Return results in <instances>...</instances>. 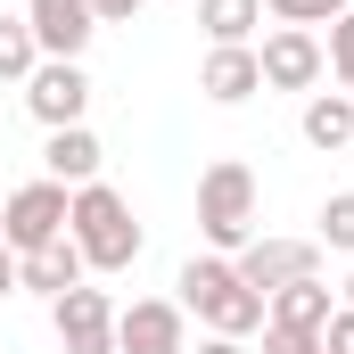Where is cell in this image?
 <instances>
[{
    "label": "cell",
    "instance_id": "cell-1",
    "mask_svg": "<svg viewBox=\"0 0 354 354\" xmlns=\"http://www.w3.org/2000/svg\"><path fill=\"white\" fill-rule=\"evenodd\" d=\"M174 288H181L174 305L206 322V338H248V330H264V297L231 272V256H189Z\"/></svg>",
    "mask_w": 354,
    "mask_h": 354
},
{
    "label": "cell",
    "instance_id": "cell-2",
    "mask_svg": "<svg viewBox=\"0 0 354 354\" xmlns=\"http://www.w3.org/2000/svg\"><path fill=\"white\" fill-rule=\"evenodd\" d=\"M66 239L83 248L91 272H132L140 264V223H132V198L107 189V181H83L75 206H66Z\"/></svg>",
    "mask_w": 354,
    "mask_h": 354
},
{
    "label": "cell",
    "instance_id": "cell-3",
    "mask_svg": "<svg viewBox=\"0 0 354 354\" xmlns=\"http://www.w3.org/2000/svg\"><path fill=\"white\" fill-rule=\"evenodd\" d=\"M198 239H206L214 256H239V248L256 239V174H248L239 157H214V165L198 174Z\"/></svg>",
    "mask_w": 354,
    "mask_h": 354
},
{
    "label": "cell",
    "instance_id": "cell-4",
    "mask_svg": "<svg viewBox=\"0 0 354 354\" xmlns=\"http://www.w3.org/2000/svg\"><path fill=\"white\" fill-rule=\"evenodd\" d=\"M66 206H75V189L66 181H25V189H8V206H0V248L8 256H33V248H50V239H66Z\"/></svg>",
    "mask_w": 354,
    "mask_h": 354
},
{
    "label": "cell",
    "instance_id": "cell-5",
    "mask_svg": "<svg viewBox=\"0 0 354 354\" xmlns=\"http://www.w3.org/2000/svg\"><path fill=\"white\" fill-rule=\"evenodd\" d=\"M25 115H33L41 132L83 124V115H91V75H83V58H41V66L25 75Z\"/></svg>",
    "mask_w": 354,
    "mask_h": 354
},
{
    "label": "cell",
    "instance_id": "cell-6",
    "mask_svg": "<svg viewBox=\"0 0 354 354\" xmlns=\"http://www.w3.org/2000/svg\"><path fill=\"white\" fill-rule=\"evenodd\" d=\"M231 272L256 288V297H272V288H288V280H322V239H248L239 256H231Z\"/></svg>",
    "mask_w": 354,
    "mask_h": 354
},
{
    "label": "cell",
    "instance_id": "cell-7",
    "mask_svg": "<svg viewBox=\"0 0 354 354\" xmlns=\"http://www.w3.org/2000/svg\"><path fill=\"white\" fill-rule=\"evenodd\" d=\"M115 354H189V313H181L174 297L115 305Z\"/></svg>",
    "mask_w": 354,
    "mask_h": 354
},
{
    "label": "cell",
    "instance_id": "cell-8",
    "mask_svg": "<svg viewBox=\"0 0 354 354\" xmlns=\"http://www.w3.org/2000/svg\"><path fill=\"white\" fill-rule=\"evenodd\" d=\"M50 330H58V346L66 354H115V297L107 288H66L58 305H50Z\"/></svg>",
    "mask_w": 354,
    "mask_h": 354
},
{
    "label": "cell",
    "instance_id": "cell-9",
    "mask_svg": "<svg viewBox=\"0 0 354 354\" xmlns=\"http://www.w3.org/2000/svg\"><path fill=\"white\" fill-rule=\"evenodd\" d=\"M256 66H264V91H313L322 75H330L322 33H305V25H272L264 50H256Z\"/></svg>",
    "mask_w": 354,
    "mask_h": 354
},
{
    "label": "cell",
    "instance_id": "cell-10",
    "mask_svg": "<svg viewBox=\"0 0 354 354\" xmlns=\"http://www.w3.org/2000/svg\"><path fill=\"white\" fill-rule=\"evenodd\" d=\"M25 25H33V50L41 58H83L91 33H99L91 0H25Z\"/></svg>",
    "mask_w": 354,
    "mask_h": 354
},
{
    "label": "cell",
    "instance_id": "cell-11",
    "mask_svg": "<svg viewBox=\"0 0 354 354\" xmlns=\"http://www.w3.org/2000/svg\"><path fill=\"white\" fill-rule=\"evenodd\" d=\"M330 313H338L330 280H288V288H272V297H264V330H280V338H322Z\"/></svg>",
    "mask_w": 354,
    "mask_h": 354
},
{
    "label": "cell",
    "instance_id": "cell-12",
    "mask_svg": "<svg viewBox=\"0 0 354 354\" xmlns=\"http://www.w3.org/2000/svg\"><path fill=\"white\" fill-rule=\"evenodd\" d=\"M83 248L75 239H50V248H33V256H17V288H33V297H66V288H83Z\"/></svg>",
    "mask_w": 354,
    "mask_h": 354
},
{
    "label": "cell",
    "instance_id": "cell-13",
    "mask_svg": "<svg viewBox=\"0 0 354 354\" xmlns=\"http://www.w3.org/2000/svg\"><path fill=\"white\" fill-rule=\"evenodd\" d=\"M198 91H206L214 107H248V99L264 91V66H256V50H206V66H198Z\"/></svg>",
    "mask_w": 354,
    "mask_h": 354
},
{
    "label": "cell",
    "instance_id": "cell-14",
    "mask_svg": "<svg viewBox=\"0 0 354 354\" xmlns=\"http://www.w3.org/2000/svg\"><path fill=\"white\" fill-rule=\"evenodd\" d=\"M41 165H50V181L83 189V181H99V165H107V149H99V132H91V124H66V132H50Z\"/></svg>",
    "mask_w": 354,
    "mask_h": 354
},
{
    "label": "cell",
    "instance_id": "cell-15",
    "mask_svg": "<svg viewBox=\"0 0 354 354\" xmlns=\"http://www.w3.org/2000/svg\"><path fill=\"white\" fill-rule=\"evenodd\" d=\"M297 132H305V149H322V157L354 149V99H346V91H313L305 115H297Z\"/></svg>",
    "mask_w": 354,
    "mask_h": 354
},
{
    "label": "cell",
    "instance_id": "cell-16",
    "mask_svg": "<svg viewBox=\"0 0 354 354\" xmlns=\"http://www.w3.org/2000/svg\"><path fill=\"white\" fill-rule=\"evenodd\" d=\"M198 25H206V50H256L264 0H198Z\"/></svg>",
    "mask_w": 354,
    "mask_h": 354
},
{
    "label": "cell",
    "instance_id": "cell-17",
    "mask_svg": "<svg viewBox=\"0 0 354 354\" xmlns=\"http://www.w3.org/2000/svg\"><path fill=\"white\" fill-rule=\"evenodd\" d=\"M41 66V50H33V25L25 17H0V83H25Z\"/></svg>",
    "mask_w": 354,
    "mask_h": 354
},
{
    "label": "cell",
    "instance_id": "cell-18",
    "mask_svg": "<svg viewBox=\"0 0 354 354\" xmlns=\"http://www.w3.org/2000/svg\"><path fill=\"white\" fill-rule=\"evenodd\" d=\"M322 248H338V256H354V189H330L322 198V231H313Z\"/></svg>",
    "mask_w": 354,
    "mask_h": 354
},
{
    "label": "cell",
    "instance_id": "cell-19",
    "mask_svg": "<svg viewBox=\"0 0 354 354\" xmlns=\"http://www.w3.org/2000/svg\"><path fill=\"white\" fill-rule=\"evenodd\" d=\"M264 8L280 17V25H305V33H313V25H338L354 0H264Z\"/></svg>",
    "mask_w": 354,
    "mask_h": 354
},
{
    "label": "cell",
    "instance_id": "cell-20",
    "mask_svg": "<svg viewBox=\"0 0 354 354\" xmlns=\"http://www.w3.org/2000/svg\"><path fill=\"white\" fill-rule=\"evenodd\" d=\"M322 58H330V75H338V91L354 99V8L330 25V41H322Z\"/></svg>",
    "mask_w": 354,
    "mask_h": 354
},
{
    "label": "cell",
    "instance_id": "cell-21",
    "mask_svg": "<svg viewBox=\"0 0 354 354\" xmlns=\"http://www.w3.org/2000/svg\"><path fill=\"white\" fill-rule=\"evenodd\" d=\"M322 354H354V305L330 313V330H322Z\"/></svg>",
    "mask_w": 354,
    "mask_h": 354
},
{
    "label": "cell",
    "instance_id": "cell-22",
    "mask_svg": "<svg viewBox=\"0 0 354 354\" xmlns=\"http://www.w3.org/2000/svg\"><path fill=\"white\" fill-rule=\"evenodd\" d=\"M91 17H99V25H132V17H140V0H91Z\"/></svg>",
    "mask_w": 354,
    "mask_h": 354
},
{
    "label": "cell",
    "instance_id": "cell-23",
    "mask_svg": "<svg viewBox=\"0 0 354 354\" xmlns=\"http://www.w3.org/2000/svg\"><path fill=\"white\" fill-rule=\"evenodd\" d=\"M264 354H322V338H280V330H264Z\"/></svg>",
    "mask_w": 354,
    "mask_h": 354
},
{
    "label": "cell",
    "instance_id": "cell-24",
    "mask_svg": "<svg viewBox=\"0 0 354 354\" xmlns=\"http://www.w3.org/2000/svg\"><path fill=\"white\" fill-rule=\"evenodd\" d=\"M198 354H248V338H198Z\"/></svg>",
    "mask_w": 354,
    "mask_h": 354
},
{
    "label": "cell",
    "instance_id": "cell-25",
    "mask_svg": "<svg viewBox=\"0 0 354 354\" xmlns=\"http://www.w3.org/2000/svg\"><path fill=\"white\" fill-rule=\"evenodd\" d=\"M0 297H17V256L0 248Z\"/></svg>",
    "mask_w": 354,
    "mask_h": 354
},
{
    "label": "cell",
    "instance_id": "cell-26",
    "mask_svg": "<svg viewBox=\"0 0 354 354\" xmlns=\"http://www.w3.org/2000/svg\"><path fill=\"white\" fill-rule=\"evenodd\" d=\"M346 305H354V272H346Z\"/></svg>",
    "mask_w": 354,
    "mask_h": 354
},
{
    "label": "cell",
    "instance_id": "cell-27",
    "mask_svg": "<svg viewBox=\"0 0 354 354\" xmlns=\"http://www.w3.org/2000/svg\"><path fill=\"white\" fill-rule=\"evenodd\" d=\"M189 8H198V0H189Z\"/></svg>",
    "mask_w": 354,
    "mask_h": 354
}]
</instances>
